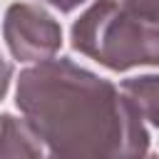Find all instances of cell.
Segmentation results:
<instances>
[{
	"label": "cell",
	"instance_id": "6da1fadb",
	"mask_svg": "<svg viewBox=\"0 0 159 159\" xmlns=\"http://www.w3.org/2000/svg\"><path fill=\"white\" fill-rule=\"evenodd\" d=\"M15 107L52 159H144L149 127L107 77L72 57L20 70Z\"/></svg>",
	"mask_w": 159,
	"mask_h": 159
},
{
	"label": "cell",
	"instance_id": "7a4b0ae2",
	"mask_svg": "<svg viewBox=\"0 0 159 159\" xmlns=\"http://www.w3.org/2000/svg\"><path fill=\"white\" fill-rule=\"evenodd\" d=\"M75 52L112 72L159 65V22L139 17L119 0H92L70 27Z\"/></svg>",
	"mask_w": 159,
	"mask_h": 159
},
{
	"label": "cell",
	"instance_id": "3957f363",
	"mask_svg": "<svg viewBox=\"0 0 159 159\" xmlns=\"http://www.w3.org/2000/svg\"><path fill=\"white\" fill-rule=\"evenodd\" d=\"M2 40L10 57L25 67L57 57L65 37L60 20L40 2L15 0L2 15Z\"/></svg>",
	"mask_w": 159,
	"mask_h": 159
},
{
	"label": "cell",
	"instance_id": "277c9868",
	"mask_svg": "<svg viewBox=\"0 0 159 159\" xmlns=\"http://www.w3.org/2000/svg\"><path fill=\"white\" fill-rule=\"evenodd\" d=\"M0 159H47L37 134L12 112L0 114Z\"/></svg>",
	"mask_w": 159,
	"mask_h": 159
},
{
	"label": "cell",
	"instance_id": "5b68a950",
	"mask_svg": "<svg viewBox=\"0 0 159 159\" xmlns=\"http://www.w3.org/2000/svg\"><path fill=\"white\" fill-rule=\"evenodd\" d=\"M119 89L134 104L144 124L159 129V75H132L119 82Z\"/></svg>",
	"mask_w": 159,
	"mask_h": 159
},
{
	"label": "cell",
	"instance_id": "8992f818",
	"mask_svg": "<svg viewBox=\"0 0 159 159\" xmlns=\"http://www.w3.org/2000/svg\"><path fill=\"white\" fill-rule=\"evenodd\" d=\"M124 7L137 12L139 17H147L152 22H159V0H119Z\"/></svg>",
	"mask_w": 159,
	"mask_h": 159
},
{
	"label": "cell",
	"instance_id": "52a82bcc",
	"mask_svg": "<svg viewBox=\"0 0 159 159\" xmlns=\"http://www.w3.org/2000/svg\"><path fill=\"white\" fill-rule=\"evenodd\" d=\"M12 82H15V70H12L10 60H5L2 52H0V102H2L5 94L10 92V84H12Z\"/></svg>",
	"mask_w": 159,
	"mask_h": 159
},
{
	"label": "cell",
	"instance_id": "ba28073f",
	"mask_svg": "<svg viewBox=\"0 0 159 159\" xmlns=\"http://www.w3.org/2000/svg\"><path fill=\"white\" fill-rule=\"evenodd\" d=\"M42 2H47V5H50V7H55L57 12H75L77 7L89 5L92 0H42Z\"/></svg>",
	"mask_w": 159,
	"mask_h": 159
},
{
	"label": "cell",
	"instance_id": "9c48e42d",
	"mask_svg": "<svg viewBox=\"0 0 159 159\" xmlns=\"http://www.w3.org/2000/svg\"><path fill=\"white\" fill-rule=\"evenodd\" d=\"M144 159H159V154H152V152H149V154H147Z\"/></svg>",
	"mask_w": 159,
	"mask_h": 159
},
{
	"label": "cell",
	"instance_id": "30bf717a",
	"mask_svg": "<svg viewBox=\"0 0 159 159\" xmlns=\"http://www.w3.org/2000/svg\"><path fill=\"white\" fill-rule=\"evenodd\" d=\"M47 159H52V157H47Z\"/></svg>",
	"mask_w": 159,
	"mask_h": 159
}]
</instances>
